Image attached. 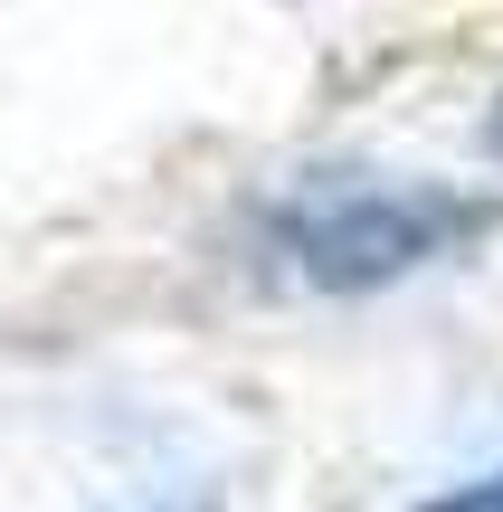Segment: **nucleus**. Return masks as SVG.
<instances>
[{
  "label": "nucleus",
  "mask_w": 503,
  "mask_h": 512,
  "mask_svg": "<svg viewBox=\"0 0 503 512\" xmlns=\"http://www.w3.org/2000/svg\"><path fill=\"white\" fill-rule=\"evenodd\" d=\"M494 228L485 200L428 181H314L266 219V256L285 285L304 294H371L399 275L437 266V256L475 247Z\"/></svg>",
  "instance_id": "1"
},
{
  "label": "nucleus",
  "mask_w": 503,
  "mask_h": 512,
  "mask_svg": "<svg viewBox=\"0 0 503 512\" xmlns=\"http://www.w3.org/2000/svg\"><path fill=\"white\" fill-rule=\"evenodd\" d=\"M428 512H503V465H494V475H475V484H447Z\"/></svg>",
  "instance_id": "2"
},
{
  "label": "nucleus",
  "mask_w": 503,
  "mask_h": 512,
  "mask_svg": "<svg viewBox=\"0 0 503 512\" xmlns=\"http://www.w3.org/2000/svg\"><path fill=\"white\" fill-rule=\"evenodd\" d=\"M494 152H503V105H494Z\"/></svg>",
  "instance_id": "3"
},
{
  "label": "nucleus",
  "mask_w": 503,
  "mask_h": 512,
  "mask_svg": "<svg viewBox=\"0 0 503 512\" xmlns=\"http://www.w3.org/2000/svg\"><path fill=\"white\" fill-rule=\"evenodd\" d=\"M181 512H219V503H181Z\"/></svg>",
  "instance_id": "4"
}]
</instances>
